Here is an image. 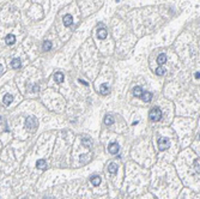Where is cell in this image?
I'll return each instance as SVG.
<instances>
[{"mask_svg":"<svg viewBox=\"0 0 200 199\" xmlns=\"http://www.w3.org/2000/svg\"><path fill=\"white\" fill-rule=\"evenodd\" d=\"M149 118L151 121H159L162 118V110L158 107H153L149 113Z\"/></svg>","mask_w":200,"mask_h":199,"instance_id":"6da1fadb","label":"cell"},{"mask_svg":"<svg viewBox=\"0 0 200 199\" xmlns=\"http://www.w3.org/2000/svg\"><path fill=\"white\" fill-rule=\"evenodd\" d=\"M37 126H38V124H37V120H36L35 116H29L28 119H27V121H25V127H27L29 131H31V132L36 131Z\"/></svg>","mask_w":200,"mask_h":199,"instance_id":"7a4b0ae2","label":"cell"},{"mask_svg":"<svg viewBox=\"0 0 200 199\" xmlns=\"http://www.w3.org/2000/svg\"><path fill=\"white\" fill-rule=\"evenodd\" d=\"M157 144H158V150L159 151H164L167 149L170 148V140L167 139V138H158L157 139Z\"/></svg>","mask_w":200,"mask_h":199,"instance_id":"3957f363","label":"cell"},{"mask_svg":"<svg viewBox=\"0 0 200 199\" xmlns=\"http://www.w3.org/2000/svg\"><path fill=\"white\" fill-rule=\"evenodd\" d=\"M120 150V146H119V144L117 143H110L109 144V146H108V151L110 152L111 155H116Z\"/></svg>","mask_w":200,"mask_h":199,"instance_id":"277c9868","label":"cell"},{"mask_svg":"<svg viewBox=\"0 0 200 199\" xmlns=\"http://www.w3.org/2000/svg\"><path fill=\"white\" fill-rule=\"evenodd\" d=\"M62 22H64V25H65V27H69V25H72V23H73L72 16H71V14H66V16H64Z\"/></svg>","mask_w":200,"mask_h":199,"instance_id":"5b68a950","label":"cell"},{"mask_svg":"<svg viewBox=\"0 0 200 199\" xmlns=\"http://www.w3.org/2000/svg\"><path fill=\"white\" fill-rule=\"evenodd\" d=\"M107 35H108V32H107V30H106V28H101L97 30V37L100 40H104L107 37Z\"/></svg>","mask_w":200,"mask_h":199,"instance_id":"8992f818","label":"cell"},{"mask_svg":"<svg viewBox=\"0 0 200 199\" xmlns=\"http://www.w3.org/2000/svg\"><path fill=\"white\" fill-rule=\"evenodd\" d=\"M82 144H83L85 148L90 149V148L92 146V140L90 139L89 137H83V138H82Z\"/></svg>","mask_w":200,"mask_h":199,"instance_id":"52a82bcc","label":"cell"},{"mask_svg":"<svg viewBox=\"0 0 200 199\" xmlns=\"http://www.w3.org/2000/svg\"><path fill=\"white\" fill-rule=\"evenodd\" d=\"M140 98H142L144 102H150L152 100V94L150 92V91H144Z\"/></svg>","mask_w":200,"mask_h":199,"instance_id":"ba28073f","label":"cell"},{"mask_svg":"<svg viewBox=\"0 0 200 199\" xmlns=\"http://www.w3.org/2000/svg\"><path fill=\"white\" fill-rule=\"evenodd\" d=\"M11 66H12V68H14V70H18V68H21V67H22L21 60L18 59V58H16V59H12V61H11Z\"/></svg>","mask_w":200,"mask_h":199,"instance_id":"9c48e42d","label":"cell"},{"mask_svg":"<svg viewBox=\"0 0 200 199\" xmlns=\"http://www.w3.org/2000/svg\"><path fill=\"white\" fill-rule=\"evenodd\" d=\"M132 92H133V95H134L135 97H142V95H143V92H144V90H143L140 86H134L133 88V90H132Z\"/></svg>","mask_w":200,"mask_h":199,"instance_id":"30bf717a","label":"cell"},{"mask_svg":"<svg viewBox=\"0 0 200 199\" xmlns=\"http://www.w3.org/2000/svg\"><path fill=\"white\" fill-rule=\"evenodd\" d=\"M5 42H6L8 46L13 45L14 42H16V36L12 35V34H8V35H6V37H5Z\"/></svg>","mask_w":200,"mask_h":199,"instance_id":"8fae6325","label":"cell"},{"mask_svg":"<svg viewBox=\"0 0 200 199\" xmlns=\"http://www.w3.org/2000/svg\"><path fill=\"white\" fill-rule=\"evenodd\" d=\"M12 100H13V97H12V95H10V94H6L3 97V102H4V105L5 106H10L11 102H12Z\"/></svg>","mask_w":200,"mask_h":199,"instance_id":"7c38bea8","label":"cell"},{"mask_svg":"<svg viewBox=\"0 0 200 199\" xmlns=\"http://www.w3.org/2000/svg\"><path fill=\"white\" fill-rule=\"evenodd\" d=\"M108 171H109L110 174H115V173L117 171V166H116V163H114V162L109 163V166H108Z\"/></svg>","mask_w":200,"mask_h":199,"instance_id":"4fadbf2b","label":"cell"},{"mask_svg":"<svg viewBox=\"0 0 200 199\" xmlns=\"http://www.w3.org/2000/svg\"><path fill=\"white\" fill-rule=\"evenodd\" d=\"M90 182H91L93 186H98L101 184V178L100 176H97V175L91 176V178H90Z\"/></svg>","mask_w":200,"mask_h":199,"instance_id":"5bb4252c","label":"cell"},{"mask_svg":"<svg viewBox=\"0 0 200 199\" xmlns=\"http://www.w3.org/2000/svg\"><path fill=\"white\" fill-rule=\"evenodd\" d=\"M36 167L38 169H46L47 168V163H46L45 160H37L36 161Z\"/></svg>","mask_w":200,"mask_h":199,"instance_id":"9a60e30c","label":"cell"},{"mask_svg":"<svg viewBox=\"0 0 200 199\" xmlns=\"http://www.w3.org/2000/svg\"><path fill=\"white\" fill-rule=\"evenodd\" d=\"M64 78H65V76H64L62 72H56V73L54 74V79H55L58 83H62V82H64Z\"/></svg>","mask_w":200,"mask_h":199,"instance_id":"2e32d148","label":"cell"},{"mask_svg":"<svg viewBox=\"0 0 200 199\" xmlns=\"http://www.w3.org/2000/svg\"><path fill=\"white\" fill-rule=\"evenodd\" d=\"M166 61H167V55L166 54H164V53L159 54L158 58H157V63H158V65H163Z\"/></svg>","mask_w":200,"mask_h":199,"instance_id":"e0dca14e","label":"cell"},{"mask_svg":"<svg viewBox=\"0 0 200 199\" xmlns=\"http://www.w3.org/2000/svg\"><path fill=\"white\" fill-rule=\"evenodd\" d=\"M50 48H52V42H50V41H45V42H43V45H42V49H43L45 52L50 50Z\"/></svg>","mask_w":200,"mask_h":199,"instance_id":"ac0fdd59","label":"cell"},{"mask_svg":"<svg viewBox=\"0 0 200 199\" xmlns=\"http://www.w3.org/2000/svg\"><path fill=\"white\" fill-rule=\"evenodd\" d=\"M100 89H101L100 92H101L102 95H108V94H109V91H110V90H109V88H108L107 85H106V84H102Z\"/></svg>","mask_w":200,"mask_h":199,"instance_id":"d6986e66","label":"cell"},{"mask_svg":"<svg viewBox=\"0 0 200 199\" xmlns=\"http://www.w3.org/2000/svg\"><path fill=\"white\" fill-rule=\"evenodd\" d=\"M104 124L106 125H113L114 124V119L111 115H106L104 116Z\"/></svg>","mask_w":200,"mask_h":199,"instance_id":"ffe728a7","label":"cell"},{"mask_svg":"<svg viewBox=\"0 0 200 199\" xmlns=\"http://www.w3.org/2000/svg\"><path fill=\"white\" fill-rule=\"evenodd\" d=\"M194 169H195V171H197L198 174H200V164H199V158H197V160L194 161Z\"/></svg>","mask_w":200,"mask_h":199,"instance_id":"44dd1931","label":"cell"},{"mask_svg":"<svg viewBox=\"0 0 200 199\" xmlns=\"http://www.w3.org/2000/svg\"><path fill=\"white\" fill-rule=\"evenodd\" d=\"M155 72H156V74H157V76H163V74L166 73V70H163L162 67H158V68H157Z\"/></svg>","mask_w":200,"mask_h":199,"instance_id":"7402d4cb","label":"cell"},{"mask_svg":"<svg viewBox=\"0 0 200 199\" xmlns=\"http://www.w3.org/2000/svg\"><path fill=\"white\" fill-rule=\"evenodd\" d=\"M38 90H40V88H38L37 84H35V85L31 86V91H38Z\"/></svg>","mask_w":200,"mask_h":199,"instance_id":"603a6c76","label":"cell"},{"mask_svg":"<svg viewBox=\"0 0 200 199\" xmlns=\"http://www.w3.org/2000/svg\"><path fill=\"white\" fill-rule=\"evenodd\" d=\"M79 83H82V84H83V85H89V84L86 83L85 80H83V79H79Z\"/></svg>","mask_w":200,"mask_h":199,"instance_id":"cb8c5ba5","label":"cell"},{"mask_svg":"<svg viewBox=\"0 0 200 199\" xmlns=\"http://www.w3.org/2000/svg\"><path fill=\"white\" fill-rule=\"evenodd\" d=\"M195 78H197V79H199V78H200V73H199V72L195 73Z\"/></svg>","mask_w":200,"mask_h":199,"instance_id":"d4e9b609","label":"cell"},{"mask_svg":"<svg viewBox=\"0 0 200 199\" xmlns=\"http://www.w3.org/2000/svg\"><path fill=\"white\" fill-rule=\"evenodd\" d=\"M43 199H53V197H50V196H46Z\"/></svg>","mask_w":200,"mask_h":199,"instance_id":"484cf974","label":"cell"},{"mask_svg":"<svg viewBox=\"0 0 200 199\" xmlns=\"http://www.w3.org/2000/svg\"><path fill=\"white\" fill-rule=\"evenodd\" d=\"M199 140H200V133H199Z\"/></svg>","mask_w":200,"mask_h":199,"instance_id":"4316f807","label":"cell"},{"mask_svg":"<svg viewBox=\"0 0 200 199\" xmlns=\"http://www.w3.org/2000/svg\"><path fill=\"white\" fill-rule=\"evenodd\" d=\"M22 199H28V198H22Z\"/></svg>","mask_w":200,"mask_h":199,"instance_id":"83f0119b","label":"cell"}]
</instances>
